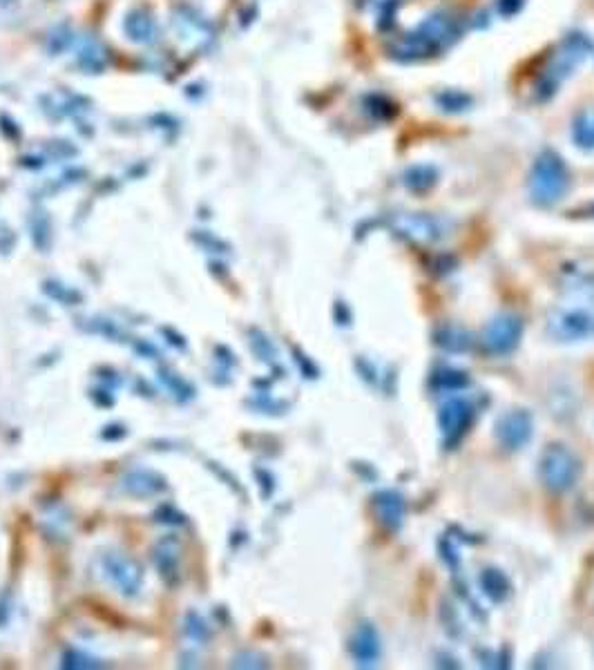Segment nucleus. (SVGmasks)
<instances>
[{
    "label": "nucleus",
    "mask_w": 594,
    "mask_h": 670,
    "mask_svg": "<svg viewBox=\"0 0 594 670\" xmlns=\"http://www.w3.org/2000/svg\"><path fill=\"white\" fill-rule=\"evenodd\" d=\"M548 333L561 342L594 338V275L565 286L550 309Z\"/></svg>",
    "instance_id": "obj_1"
},
{
    "label": "nucleus",
    "mask_w": 594,
    "mask_h": 670,
    "mask_svg": "<svg viewBox=\"0 0 594 670\" xmlns=\"http://www.w3.org/2000/svg\"><path fill=\"white\" fill-rule=\"evenodd\" d=\"M461 32V23L452 12H438L425 18L414 32H409L396 43L394 52L400 61H418L434 56L454 41Z\"/></svg>",
    "instance_id": "obj_2"
},
{
    "label": "nucleus",
    "mask_w": 594,
    "mask_h": 670,
    "mask_svg": "<svg viewBox=\"0 0 594 670\" xmlns=\"http://www.w3.org/2000/svg\"><path fill=\"white\" fill-rule=\"evenodd\" d=\"M568 184L570 179L563 159L550 150L541 152L530 172V195L536 204L550 206L559 201L568 190Z\"/></svg>",
    "instance_id": "obj_3"
},
{
    "label": "nucleus",
    "mask_w": 594,
    "mask_h": 670,
    "mask_svg": "<svg viewBox=\"0 0 594 670\" xmlns=\"http://www.w3.org/2000/svg\"><path fill=\"white\" fill-rule=\"evenodd\" d=\"M588 52H590L588 38H583L581 34L565 38L557 54H554V59L548 65V72L543 74V81H541L543 88H548L550 92L557 90V85H561V81L574 70V67H579L583 63Z\"/></svg>",
    "instance_id": "obj_4"
},
{
    "label": "nucleus",
    "mask_w": 594,
    "mask_h": 670,
    "mask_svg": "<svg viewBox=\"0 0 594 670\" xmlns=\"http://www.w3.org/2000/svg\"><path fill=\"white\" fill-rule=\"evenodd\" d=\"M579 467L574 456L568 452V449L561 445H552L545 449V454L541 458V476L543 483L550 487L554 492H565L570 490L577 481Z\"/></svg>",
    "instance_id": "obj_5"
},
{
    "label": "nucleus",
    "mask_w": 594,
    "mask_h": 670,
    "mask_svg": "<svg viewBox=\"0 0 594 670\" xmlns=\"http://www.w3.org/2000/svg\"><path fill=\"white\" fill-rule=\"evenodd\" d=\"M521 322L512 315L496 318L485 331V347L492 353H510L521 338Z\"/></svg>",
    "instance_id": "obj_6"
},
{
    "label": "nucleus",
    "mask_w": 594,
    "mask_h": 670,
    "mask_svg": "<svg viewBox=\"0 0 594 670\" xmlns=\"http://www.w3.org/2000/svg\"><path fill=\"white\" fill-rule=\"evenodd\" d=\"M496 434L503 445H507L510 449H519L528 443L532 436V420L528 414H523V411H512V414H507L498 420Z\"/></svg>",
    "instance_id": "obj_7"
},
{
    "label": "nucleus",
    "mask_w": 594,
    "mask_h": 670,
    "mask_svg": "<svg viewBox=\"0 0 594 670\" xmlns=\"http://www.w3.org/2000/svg\"><path fill=\"white\" fill-rule=\"evenodd\" d=\"M469 423H472V407L461 398L449 400L447 405L440 409V427H443V434L447 436V440H452V443L467 432Z\"/></svg>",
    "instance_id": "obj_8"
},
{
    "label": "nucleus",
    "mask_w": 594,
    "mask_h": 670,
    "mask_svg": "<svg viewBox=\"0 0 594 670\" xmlns=\"http://www.w3.org/2000/svg\"><path fill=\"white\" fill-rule=\"evenodd\" d=\"M353 653L360 659V664H373L378 659L380 646L376 630L371 628H360V633L353 639Z\"/></svg>",
    "instance_id": "obj_9"
},
{
    "label": "nucleus",
    "mask_w": 594,
    "mask_h": 670,
    "mask_svg": "<svg viewBox=\"0 0 594 670\" xmlns=\"http://www.w3.org/2000/svg\"><path fill=\"white\" fill-rule=\"evenodd\" d=\"M572 137L579 148L594 150V110H586L579 114L577 121H574Z\"/></svg>",
    "instance_id": "obj_10"
},
{
    "label": "nucleus",
    "mask_w": 594,
    "mask_h": 670,
    "mask_svg": "<svg viewBox=\"0 0 594 670\" xmlns=\"http://www.w3.org/2000/svg\"><path fill=\"white\" fill-rule=\"evenodd\" d=\"M378 510L389 525H398L402 519V503L396 494H382L378 499Z\"/></svg>",
    "instance_id": "obj_11"
},
{
    "label": "nucleus",
    "mask_w": 594,
    "mask_h": 670,
    "mask_svg": "<svg viewBox=\"0 0 594 670\" xmlns=\"http://www.w3.org/2000/svg\"><path fill=\"white\" fill-rule=\"evenodd\" d=\"M3 3H9V0H3Z\"/></svg>",
    "instance_id": "obj_12"
}]
</instances>
